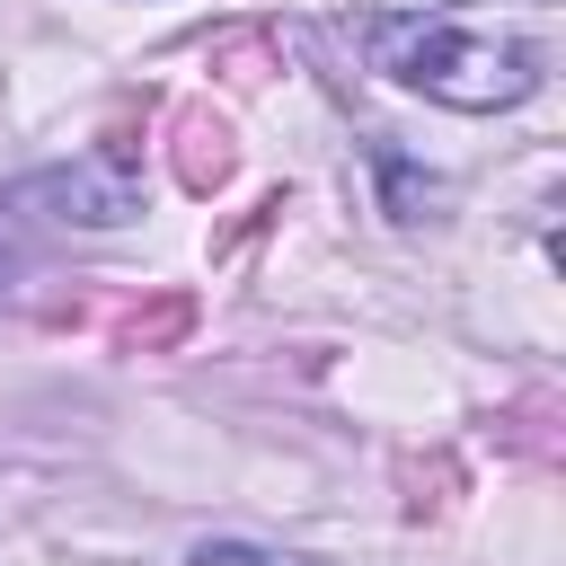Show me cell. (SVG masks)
Instances as JSON below:
<instances>
[{
	"mask_svg": "<svg viewBox=\"0 0 566 566\" xmlns=\"http://www.w3.org/2000/svg\"><path fill=\"white\" fill-rule=\"evenodd\" d=\"M44 195H62V203H71L62 221H88V230H115V221H133V212H142V195H133V177H124V168H115L106 150H97V159H80L71 177H53Z\"/></svg>",
	"mask_w": 566,
	"mask_h": 566,
	"instance_id": "2",
	"label": "cell"
},
{
	"mask_svg": "<svg viewBox=\"0 0 566 566\" xmlns=\"http://www.w3.org/2000/svg\"><path fill=\"white\" fill-rule=\"evenodd\" d=\"M363 53H371L380 80L424 88L433 106H460V115L522 106V97L548 80V44L486 35V27H469L460 9H371V18H363Z\"/></svg>",
	"mask_w": 566,
	"mask_h": 566,
	"instance_id": "1",
	"label": "cell"
}]
</instances>
